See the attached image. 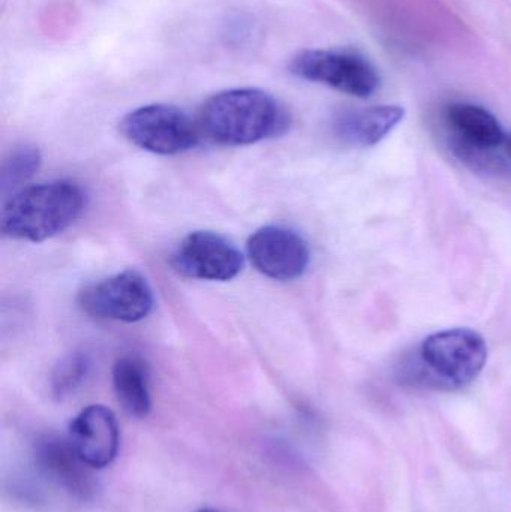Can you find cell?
Returning a JSON list of instances; mask_svg holds the SVG:
<instances>
[{
	"label": "cell",
	"instance_id": "cell-4",
	"mask_svg": "<svg viewBox=\"0 0 511 512\" xmlns=\"http://www.w3.org/2000/svg\"><path fill=\"white\" fill-rule=\"evenodd\" d=\"M123 137L155 155L173 156L194 149L200 141L198 123L174 105L150 104L129 111L122 122Z\"/></svg>",
	"mask_w": 511,
	"mask_h": 512
},
{
	"label": "cell",
	"instance_id": "cell-7",
	"mask_svg": "<svg viewBox=\"0 0 511 512\" xmlns=\"http://www.w3.org/2000/svg\"><path fill=\"white\" fill-rule=\"evenodd\" d=\"M171 264L191 279L227 282L239 276L245 258L227 237L213 231H195L177 246Z\"/></svg>",
	"mask_w": 511,
	"mask_h": 512
},
{
	"label": "cell",
	"instance_id": "cell-9",
	"mask_svg": "<svg viewBox=\"0 0 511 512\" xmlns=\"http://www.w3.org/2000/svg\"><path fill=\"white\" fill-rule=\"evenodd\" d=\"M32 463L42 481L62 490L77 501H87L95 492L89 466L72 448L68 438L44 435L36 439Z\"/></svg>",
	"mask_w": 511,
	"mask_h": 512
},
{
	"label": "cell",
	"instance_id": "cell-8",
	"mask_svg": "<svg viewBox=\"0 0 511 512\" xmlns=\"http://www.w3.org/2000/svg\"><path fill=\"white\" fill-rule=\"evenodd\" d=\"M249 261L264 276L273 280L299 279L308 270L311 251L296 231L281 225H267L249 237Z\"/></svg>",
	"mask_w": 511,
	"mask_h": 512
},
{
	"label": "cell",
	"instance_id": "cell-2",
	"mask_svg": "<svg viewBox=\"0 0 511 512\" xmlns=\"http://www.w3.org/2000/svg\"><path fill=\"white\" fill-rule=\"evenodd\" d=\"M86 194L72 180H54L27 186L3 203L0 228L3 236L39 243L68 230L83 213Z\"/></svg>",
	"mask_w": 511,
	"mask_h": 512
},
{
	"label": "cell",
	"instance_id": "cell-6",
	"mask_svg": "<svg viewBox=\"0 0 511 512\" xmlns=\"http://www.w3.org/2000/svg\"><path fill=\"white\" fill-rule=\"evenodd\" d=\"M153 304L152 286L132 268L90 283L78 294V306L87 315L128 324L147 318Z\"/></svg>",
	"mask_w": 511,
	"mask_h": 512
},
{
	"label": "cell",
	"instance_id": "cell-15",
	"mask_svg": "<svg viewBox=\"0 0 511 512\" xmlns=\"http://www.w3.org/2000/svg\"><path fill=\"white\" fill-rule=\"evenodd\" d=\"M90 369L89 355L77 351L63 357L51 373V393L62 400L78 390Z\"/></svg>",
	"mask_w": 511,
	"mask_h": 512
},
{
	"label": "cell",
	"instance_id": "cell-14",
	"mask_svg": "<svg viewBox=\"0 0 511 512\" xmlns=\"http://www.w3.org/2000/svg\"><path fill=\"white\" fill-rule=\"evenodd\" d=\"M41 161V152L32 144H21L12 149L3 161L0 171V188L3 194L20 191L21 186L38 171Z\"/></svg>",
	"mask_w": 511,
	"mask_h": 512
},
{
	"label": "cell",
	"instance_id": "cell-12",
	"mask_svg": "<svg viewBox=\"0 0 511 512\" xmlns=\"http://www.w3.org/2000/svg\"><path fill=\"white\" fill-rule=\"evenodd\" d=\"M399 105H374L362 110L345 111L336 117L333 131L350 146L372 147L383 141L404 120Z\"/></svg>",
	"mask_w": 511,
	"mask_h": 512
},
{
	"label": "cell",
	"instance_id": "cell-16",
	"mask_svg": "<svg viewBox=\"0 0 511 512\" xmlns=\"http://www.w3.org/2000/svg\"><path fill=\"white\" fill-rule=\"evenodd\" d=\"M504 146H506L507 153L511 156V135H507L506 144H504Z\"/></svg>",
	"mask_w": 511,
	"mask_h": 512
},
{
	"label": "cell",
	"instance_id": "cell-5",
	"mask_svg": "<svg viewBox=\"0 0 511 512\" xmlns=\"http://www.w3.org/2000/svg\"><path fill=\"white\" fill-rule=\"evenodd\" d=\"M290 72L354 98H371L380 87L377 69L360 54L342 50H306L291 59Z\"/></svg>",
	"mask_w": 511,
	"mask_h": 512
},
{
	"label": "cell",
	"instance_id": "cell-10",
	"mask_svg": "<svg viewBox=\"0 0 511 512\" xmlns=\"http://www.w3.org/2000/svg\"><path fill=\"white\" fill-rule=\"evenodd\" d=\"M68 439L89 468H107L119 453L120 430L116 415L102 405L87 406L69 424Z\"/></svg>",
	"mask_w": 511,
	"mask_h": 512
},
{
	"label": "cell",
	"instance_id": "cell-11",
	"mask_svg": "<svg viewBox=\"0 0 511 512\" xmlns=\"http://www.w3.org/2000/svg\"><path fill=\"white\" fill-rule=\"evenodd\" d=\"M446 123L453 137V147L494 152L506 144L507 135L497 117L479 105L458 102L447 107Z\"/></svg>",
	"mask_w": 511,
	"mask_h": 512
},
{
	"label": "cell",
	"instance_id": "cell-3",
	"mask_svg": "<svg viewBox=\"0 0 511 512\" xmlns=\"http://www.w3.org/2000/svg\"><path fill=\"white\" fill-rule=\"evenodd\" d=\"M420 361L428 372L429 384L444 388L467 387L485 369L488 345L477 331L452 328L423 340Z\"/></svg>",
	"mask_w": 511,
	"mask_h": 512
},
{
	"label": "cell",
	"instance_id": "cell-13",
	"mask_svg": "<svg viewBox=\"0 0 511 512\" xmlns=\"http://www.w3.org/2000/svg\"><path fill=\"white\" fill-rule=\"evenodd\" d=\"M113 388L120 406L134 418H144L152 409L147 364L137 355H123L114 363Z\"/></svg>",
	"mask_w": 511,
	"mask_h": 512
},
{
	"label": "cell",
	"instance_id": "cell-1",
	"mask_svg": "<svg viewBox=\"0 0 511 512\" xmlns=\"http://www.w3.org/2000/svg\"><path fill=\"white\" fill-rule=\"evenodd\" d=\"M201 135L219 146H249L285 134L287 108L260 89H231L210 96L198 114Z\"/></svg>",
	"mask_w": 511,
	"mask_h": 512
},
{
	"label": "cell",
	"instance_id": "cell-17",
	"mask_svg": "<svg viewBox=\"0 0 511 512\" xmlns=\"http://www.w3.org/2000/svg\"><path fill=\"white\" fill-rule=\"evenodd\" d=\"M194 512H222V511L215 510V508H201V510H197Z\"/></svg>",
	"mask_w": 511,
	"mask_h": 512
}]
</instances>
